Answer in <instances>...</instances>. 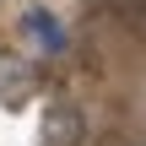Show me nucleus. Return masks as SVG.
<instances>
[{"label": "nucleus", "instance_id": "7ed1b4c3", "mask_svg": "<svg viewBox=\"0 0 146 146\" xmlns=\"http://www.w3.org/2000/svg\"><path fill=\"white\" fill-rule=\"evenodd\" d=\"M27 33H33L43 49H65V33H60V22H54L49 11H33V16H27Z\"/></svg>", "mask_w": 146, "mask_h": 146}, {"label": "nucleus", "instance_id": "f03ea898", "mask_svg": "<svg viewBox=\"0 0 146 146\" xmlns=\"http://www.w3.org/2000/svg\"><path fill=\"white\" fill-rule=\"evenodd\" d=\"M27 92H33V70L0 54V98H5V103H22Z\"/></svg>", "mask_w": 146, "mask_h": 146}, {"label": "nucleus", "instance_id": "f257e3e1", "mask_svg": "<svg viewBox=\"0 0 146 146\" xmlns=\"http://www.w3.org/2000/svg\"><path fill=\"white\" fill-rule=\"evenodd\" d=\"M81 141V114L76 108H49L43 119V146H76Z\"/></svg>", "mask_w": 146, "mask_h": 146}]
</instances>
